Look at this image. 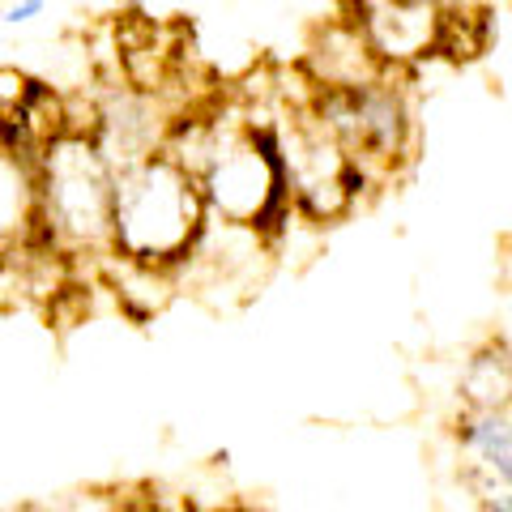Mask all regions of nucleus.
Instances as JSON below:
<instances>
[{"label":"nucleus","instance_id":"obj_1","mask_svg":"<svg viewBox=\"0 0 512 512\" xmlns=\"http://www.w3.org/2000/svg\"><path fill=\"white\" fill-rule=\"evenodd\" d=\"M210 201L201 180L171 150H158L116 175V252L120 261L171 269L197 252Z\"/></svg>","mask_w":512,"mask_h":512},{"label":"nucleus","instance_id":"obj_2","mask_svg":"<svg viewBox=\"0 0 512 512\" xmlns=\"http://www.w3.org/2000/svg\"><path fill=\"white\" fill-rule=\"evenodd\" d=\"M116 175L90 128H64L47 141L39 154V235L47 248H116Z\"/></svg>","mask_w":512,"mask_h":512},{"label":"nucleus","instance_id":"obj_3","mask_svg":"<svg viewBox=\"0 0 512 512\" xmlns=\"http://www.w3.org/2000/svg\"><path fill=\"white\" fill-rule=\"evenodd\" d=\"M461 448H466V474L474 495L487 508H512V410H478L470 406V414L457 427Z\"/></svg>","mask_w":512,"mask_h":512},{"label":"nucleus","instance_id":"obj_4","mask_svg":"<svg viewBox=\"0 0 512 512\" xmlns=\"http://www.w3.org/2000/svg\"><path fill=\"white\" fill-rule=\"evenodd\" d=\"M466 397H470V406H478V410L512 406V355L504 346H491L470 363Z\"/></svg>","mask_w":512,"mask_h":512},{"label":"nucleus","instance_id":"obj_5","mask_svg":"<svg viewBox=\"0 0 512 512\" xmlns=\"http://www.w3.org/2000/svg\"><path fill=\"white\" fill-rule=\"evenodd\" d=\"M35 13H43V0H22V5H13V9H9V26L30 22Z\"/></svg>","mask_w":512,"mask_h":512},{"label":"nucleus","instance_id":"obj_6","mask_svg":"<svg viewBox=\"0 0 512 512\" xmlns=\"http://www.w3.org/2000/svg\"><path fill=\"white\" fill-rule=\"evenodd\" d=\"M436 5H453V0H436Z\"/></svg>","mask_w":512,"mask_h":512}]
</instances>
